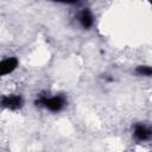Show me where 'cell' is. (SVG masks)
<instances>
[{
	"mask_svg": "<svg viewBox=\"0 0 152 152\" xmlns=\"http://www.w3.org/2000/svg\"><path fill=\"white\" fill-rule=\"evenodd\" d=\"M18 65V59L14 57L11 58H6L4 61L0 62V76L7 75L10 72H12Z\"/></svg>",
	"mask_w": 152,
	"mask_h": 152,
	"instance_id": "cell-3",
	"label": "cell"
},
{
	"mask_svg": "<svg viewBox=\"0 0 152 152\" xmlns=\"http://www.w3.org/2000/svg\"><path fill=\"white\" fill-rule=\"evenodd\" d=\"M0 106L14 110L23 106V99L18 95H6L0 99Z\"/></svg>",
	"mask_w": 152,
	"mask_h": 152,
	"instance_id": "cell-2",
	"label": "cell"
},
{
	"mask_svg": "<svg viewBox=\"0 0 152 152\" xmlns=\"http://www.w3.org/2000/svg\"><path fill=\"white\" fill-rule=\"evenodd\" d=\"M134 135L138 140H147L151 137V129L144 125H137L134 128Z\"/></svg>",
	"mask_w": 152,
	"mask_h": 152,
	"instance_id": "cell-4",
	"label": "cell"
},
{
	"mask_svg": "<svg viewBox=\"0 0 152 152\" xmlns=\"http://www.w3.org/2000/svg\"><path fill=\"white\" fill-rule=\"evenodd\" d=\"M137 72H138L139 75H142V76H151L152 70H151V68L147 66V65H141V66H138Z\"/></svg>",
	"mask_w": 152,
	"mask_h": 152,
	"instance_id": "cell-6",
	"label": "cell"
},
{
	"mask_svg": "<svg viewBox=\"0 0 152 152\" xmlns=\"http://www.w3.org/2000/svg\"><path fill=\"white\" fill-rule=\"evenodd\" d=\"M36 103L48 108L51 112H59L64 107L65 101H64V99L62 96H52V97L42 96L36 101Z\"/></svg>",
	"mask_w": 152,
	"mask_h": 152,
	"instance_id": "cell-1",
	"label": "cell"
},
{
	"mask_svg": "<svg viewBox=\"0 0 152 152\" xmlns=\"http://www.w3.org/2000/svg\"><path fill=\"white\" fill-rule=\"evenodd\" d=\"M80 23L81 25L84 27V28H89L93 23H94V19H93V14L89 10H83L80 14Z\"/></svg>",
	"mask_w": 152,
	"mask_h": 152,
	"instance_id": "cell-5",
	"label": "cell"
},
{
	"mask_svg": "<svg viewBox=\"0 0 152 152\" xmlns=\"http://www.w3.org/2000/svg\"><path fill=\"white\" fill-rule=\"evenodd\" d=\"M53 1H58V2H66V4H75L78 0H53Z\"/></svg>",
	"mask_w": 152,
	"mask_h": 152,
	"instance_id": "cell-7",
	"label": "cell"
}]
</instances>
